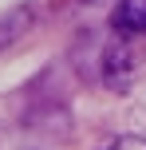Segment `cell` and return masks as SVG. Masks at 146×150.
<instances>
[{
  "label": "cell",
  "instance_id": "obj_1",
  "mask_svg": "<svg viewBox=\"0 0 146 150\" xmlns=\"http://www.w3.org/2000/svg\"><path fill=\"white\" fill-rule=\"evenodd\" d=\"M115 28L126 32V36H142V32H146V0H118Z\"/></svg>",
  "mask_w": 146,
  "mask_h": 150
},
{
  "label": "cell",
  "instance_id": "obj_2",
  "mask_svg": "<svg viewBox=\"0 0 146 150\" xmlns=\"http://www.w3.org/2000/svg\"><path fill=\"white\" fill-rule=\"evenodd\" d=\"M111 150H146V138H138V134H123Z\"/></svg>",
  "mask_w": 146,
  "mask_h": 150
}]
</instances>
